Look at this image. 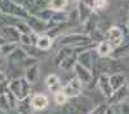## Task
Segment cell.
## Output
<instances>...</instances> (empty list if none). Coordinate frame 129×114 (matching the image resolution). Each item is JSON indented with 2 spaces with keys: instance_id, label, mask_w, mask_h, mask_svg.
<instances>
[{
  "instance_id": "35",
  "label": "cell",
  "mask_w": 129,
  "mask_h": 114,
  "mask_svg": "<svg viewBox=\"0 0 129 114\" xmlns=\"http://www.w3.org/2000/svg\"><path fill=\"white\" fill-rule=\"evenodd\" d=\"M81 3H84L87 7H89L90 9L94 10V7H95V0H80Z\"/></svg>"
},
{
  "instance_id": "2",
  "label": "cell",
  "mask_w": 129,
  "mask_h": 114,
  "mask_svg": "<svg viewBox=\"0 0 129 114\" xmlns=\"http://www.w3.org/2000/svg\"><path fill=\"white\" fill-rule=\"evenodd\" d=\"M0 13L4 16H12L22 19H27L30 17L28 10L23 5L16 4L12 0H0Z\"/></svg>"
},
{
  "instance_id": "11",
  "label": "cell",
  "mask_w": 129,
  "mask_h": 114,
  "mask_svg": "<svg viewBox=\"0 0 129 114\" xmlns=\"http://www.w3.org/2000/svg\"><path fill=\"white\" fill-rule=\"evenodd\" d=\"M74 71H75V78L79 79L84 86H88L89 83H90L92 77H93L90 70H88L87 67L81 66L80 64H76V65H75V67H74Z\"/></svg>"
},
{
  "instance_id": "34",
  "label": "cell",
  "mask_w": 129,
  "mask_h": 114,
  "mask_svg": "<svg viewBox=\"0 0 129 114\" xmlns=\"http://www.w3.org/2000/svg\"><path fill=\"white\" fill-rule=\"evenodd\" d=\"M30 38H31V44H32V45H36L38 41H39L40 35H38V34H35V33H31V34H30Z\"/></svg>"
},
{
  "instance_id": "29",
  "label": "cell",
  "mask_w": 129,
  "mask_h": 114,
  "mask_svg": "<svg viewBox=\"0 0 129 114\" xmlns=\"http://www.w3.org/2000/svg\"><path fill=\"white\" fill-rule=\"evenodd\" d=\"M12 110V108H10L9 105V101H8V97L5 93H3V95H0V111L3 113H8Z\"/></svg>"
},
{
  "instance_id": "13",
  "label": "cell",
  "mask_w": 129,
  "mask_h": 114,
  "mask_svg": "<svg viewBox=\"0 0 129 114\" xmlns=\"http://www.w3.org/2000/svg\"><path fill=\"white\" fill-rule=\"evenodd\" d=\"M44 82H45L47 88L53 93V95H54L56 92H58V91H62V88H63V84L61 83V79H59V77L57 74H49V75H47Z\"/></svg>"
},
{
  "instance_id": "38",
  "label": "cell",
  "mask_w": 129,
  "mask_h": 114,
  "mask_svg": "<svg viewBox=\"0 0 129 114\" xmlns=\"http://www.w3.org/2000/svg\"><path fill=\"white\" fill-rule=\"evenodd\" d=\"M12 2H13V3H16V4H19V5H23L26 0H12Z\"/></svg>"
},
{
  "instance_id": "5",
  "label": "cell",
  "mask_w": 129,
  "mask_h": 114,
  "mask_svg": "<svg viewBox=\"0 0 129 114\" xmlns=\"http://www.w3.org/2000/svg\"><path fill=\"white\" fill-rule=\"evenodd\" d=\"M97 58H98V56L95 53V48H94V51H93V48H89V49H85V51L80 52L78 55V64H80L81 66L93 71Z\"/></svg>"
},
{
  "instance_id": "20",
  "label": "cell",
  "mask_w": 129,
  "mask_h": 114,
  "mask_svg": "<svg viewBox=\"0 0 129 114\" xmlns=\"http://www.w3.org/2000/svg\"><path fill=\"white\" fill-rule=\"evenodd\" d=\"M31 96H28L26 99H22V100L18 101L17 108H16V110H17L18 114H32V113L35 111L34 108H32V105H31Z\"/></svg>"
},
{
  "instance_id": "32",
  "label": "cell",
  "mask_w": 129,
  "mask_h": 114,
  "mask_svg": "<svg viewBox=\"0 0 129 114\" xmlns=\"http://www.w3.org/2000/svg\"><path fill=\"white\" fill-rule=\"evenodd\" d=\"M107 4H109V0H95V7H94V12H101L103 10Z\"/></svg>"
},
{
  "instance_id": "33",
  "label": "cell",
  "mask_w": 129,
  "mask_h": 114,
  "mask_svg": "<svg viewBox=\"0 0 129 114\" xmlns=\"http://www.w3.org/2000/svg\"><path fill=\"white\" fill-rule=\"evenodd\" d=\"M19 45H32L31 44V38H30V34H21V38H19Z\"/></svg>"
},
{
  "instance_id": "7",
  "label": "cell",
  "mask_w": 129,
  "mask_h": 114,
  "mask_svg": "<svg viewBox=\"0 0 129 114\" xmlns=\"http://www.w3.org/2000/svg\"><path fill=\"white\" fill-rule=\"evenodd\" d=\"M83 88H84L83 83L79 79H76V78H72V79H70L66 84L63 86L62 91H63V93L69 99H74V97L76 99V97H79L81 95Z\"/></svg>"
},
{
  "instance_id": "43",
  "label": "cell",
  "mask_w": 129,
  "mask_h": 114,
  "mask_svg": "<svg viewBox=\"0 0 129 114\" xmlns=\"http://www.w3.org/2000/svg\"><path fill=\"white\" fill-rule=\"evenodd\" d=\"M116 114H120V111H119V108H117V111H116Z\"/></svg>"
},
{
  "instance_id": "21",
  "label": "cell",
  "mask_w": 129,
  "mask_h": 114,
  "mask_svg": "<svg viewBox=\"0 0 129 114\" xmlns=\"http://www.w3.org/2000/svg\"><path fill=\"white\" fill-rule=\"evenodd\" d=\"M8 89L12 92L18 100H22V86H21V78H14L12 80H9Z\"/></svg>"
},
{
  "instance_id": "4",
  "label": "cell",
  "mask_w": 129,
  "mask_h": 114,
  "mask_svg": "<svg viewBox=\"0 0 129 114\" xmlns=\"http://www.w3.org/2000/svg\"><path fill=\"white\" fill-rule=\"evenodd\" d=\"M124 39H125V33L123 31V29L120 26H111L109 30H107V34H106V40L115 48L120 47L124 43Z\"/></svg>"
},
{
  "instance_id": "40",
  "label": "cell",
  "mask_w": 129,
  "mask_h": 114,
  "mask_svg": "<svg viewBox=\"0 0 129 114\" xmlns=\"http://www.w3.org/2000/svg\"><path fill=\"white\" fill-rule=\"evenodd\" d=\"M5 43H8V41H7V40L3 38V36H0V47H2L3 44H5Z\"/></svg>"
},
{
  "instance_id": "18",
  "label": "cell",
  "mask_w": 129,
  "mask_h": 114,
  "mask_svg": "<svg viewBox=\"0 0 129 114\" xmlns=\"http://www.w3.org/2000/svg\"><path fill=\"white\" fill-rule=\"evenodd\" d=\"M112 51H114V47L109 43L107 40H103L101 43H98L95 45V53L98 57H102V58H107L112 55Z\"/></svg>"
},
{
  "instance_id": "3",
  "label": "cell",
  "mask_w": 129,
  "mask_h": 114,
  "mask_svg": "<svg viewBox=\"0 0 129 114\" xmlns=\"http://www.w3.org/2000/svg\"><path fill=\"white\" fill-rule=\"evenodd\" d=\"M27 25L30 26L31 31L32 33H35L38 35H44L47 34L48 31L54 26L52 22H45V21H43L40 18H38L36 16H30L27 19H26Z\"/></svg>"
},
{
  "instance_id": "12",
  "label": "cell",
  "mask_w": 129,
  "mask_h": 114,
  "mask_svg": "<svg viewBox=\"0 0 129 114\" xmlns=\"http://www.w3.org/2000/svg\"><path fill=\"white\" fill-rule=\"evenodd\" d=\"M76 13H78V21H79V24L80 25H84L89 19V17L94 13V10L90 9L89 7H87L84 3L79 2L76 4Z\"/></svg>"
},
{
  "instance_id": "36",
  "label": "cell",
  "mask_w": 129,
  "mask_h": 114,
  "mask_svg": "<svg viewBox=\"0 0 129 114\" xmlns=\"http://www.w3.org/2000/svg\"><path fill=\"white\" fill-rule=\"evenodd\" d=\"M116 111H117L116 106H111V105H107L105 114H116Z\"/></svg>"
},
{
  "instance_id": "28",
  "label": "cell",
  "mask_w": 129,
  "mask_h": 114,
  "mask_svg": "<svg viewBox=\"0 0 129 114\" xmlns=\"http://www.w3.org/2000/svg\"><path fill=\"white\" fill-rule=\"evenodd\" d=\"M53 96H54V104H56V105H58V106L66 105L67 101H69V97L63 93V91H58V92H56Z\"/></svg>"
},
{
  "instance_id": "25",
  "label": "cell",
  "mask_w": 129,
  "mask_h": 114,
  "mask_svg": "<svg viewBox=\"0 0 129 114\" xmlns=\"http://www.w3.org/2000/svg\"><path fill=\"white\" fill-rule=\"evenodd\" d=\"M69 4V0H49L48 8L52 9L53 12H62L66 9Z\"/></svg>"
},
{
  "instance_id": "41",
  "label": "cell",
  "mask_w": 129,
  "mask_h": 114,
  "mask_svg": "<svg viewBox=\"0 0 129 114\" xmlns=\"http://www.w3.org/2000/svg\"><path fill=\"white\" fill-rule=\"evenodd\" d=\"M79 2H80V0H69V3H76V4H78Z\"/></svg>"
},
{
  "instance_id": "14",
  "label": "cell",
  "mask_w": 129,
  "mask_h": 114,
  "mask_svg": "<svg viewBox=\"0 0 129 114\" xmlns=\"http://www.w3.org/2000/svg\"><path fill=\"white\" fill-rule=\"evenodd\" d=\"M75 53V47H70V45H63L58 49V52L54 56V64L59 67V65L66 60L67 57H70L71 55Z\"/></svg>"
},
{
  "instance_id": "9",
  "label": "cell",
  "mask_w": 129,
  "mask_h": 114,
  "mask_svg": "<svg viewBox=\"0 0 129 114\" xmlns=\"http://www.w3.org/2000/svg\"><path fill=\"white\" fill-rule=\"evenodd\" d=\"M97 87H98V89L101 91L102 95L106 97V100L114 93V89L110 84V75L109 74H101L100 75L98 82H97Z\"/></svg>"
},
{
  "instance_id": "23",
  "label": "cell",
  "mask_w": 129,
  "mask_h": 114,
  "mask_svg": "<svg viewBox=\"0 0 129 114\" xmlns=\"http://www.w3.org/2000/svg\"><path fill=\"white\" fill-rule=\"evenodd\" d=\"M53 41H54V40H53L49 35H47V34L40 35L36 47H38L40 51H43V52H47V51H49V49L53 47Z\"/></svg>"
},
{
  "instance_id": "26",
  "label": "cell",
  "mask_w": 129,
  "mask_h": 114,
  "mask_svg": "<svg viewBox=\"0 0 129 114\" xmlns=\"http://www.w3.org/2000/svg\"><path fill=\"white\" fill-rule=\"evenodd\" d=\"M18 45L19 44H17V43H5V44H3L2 47H0V56L7 58L8 56H10L18 48Z\"/></svg>"
},
{
  "instance_id": "37",
  "label": "cell",
  "mask_w": 129,
  "mask_h": 114,
  "mask_svg": "<svg viewBox=\"0 0 129 114\" xmlns=\"http://www.w3.org/2000/svg\"><path fill=\"white\" fill-rule=\"evenodd\" d=\"M3 82H7V77H5V74L0 70V83H3Z\"/></svg>"
},
{
  "instance_id": "16",
  "label": "cell",
  "mask_w": 129,
  "mask_h": 114,
  "mask_svg": "<svg viewBox=\"0 0 129 114\" xmlns=\"http://www.w3.org/2000/svg\"><path fill=\"white\" fill-rule=\"evenodd\" d=\"M98 24H100V18H98V14L95 12L89 17V19L83 25V33L87 34V35H90L93 34L94 31L98 29Z\"/></svg>"
},
{
  "instance_id": "17",
  "label": "cell",
  "mask_w": 129,
  "mask_h": 114,
  "mask_svg": "<svg viewBox=\"0 0 129 114\" xmlns=\"http://www.w3.org/2000/svg\"><path fill=\"white\" fill-rule=\"evenodd\" d=\"M109 75H110V84L114 91L119 89L120 87H123L124 84L128 83V78L123 73H112V74H109Z\"/></svg>"
},
{
  "instance_id": "30",
  "label": "cell",
  "mask_w": 129,
  "mask_h": 114,
  "mask_svg": "<svg viewBox=\"0 0 129 114\" xmlns=\"http://www.w3.org/2000/svg\"><path fill=\"white\" fill-rule=\"evenodd\" d=\"M5 95H7V97H8V101H9V105H10V108H12V109H16L17 108V104H18V99L13 95V93L12 92H10L9 89L5 92Z\"/></svg>"
},
{
  "instance_id": "22",
  "label": "cell",
  "mask_w": 129,
  "mask_h": 114,
  "mask_svg": "<svg viewBox=\"0 0 129 114\" xmlns=\"http://www.w3.org/2000/svg\"><path fill=\"white\" fill-rule=\"evenodd\" d=\"M70 13L66 12V10H62V12H54L52 17V21L50 22L53 25H62V24H67L70 22Z\"/></svg>"
},
{
  "instance_id": "39",
  "label": "cell",
  "mask_w": 129,
  "mask_h": 114,
  "mask_svg": "<svg viewBox=\"0 0 129 114\" xmlns=\"http://www.w3.org/2000/svg\"><path fill=\"white\" fill-rule=\"evenodd\" d=\"M5 57H3V56H0V67H2L3 65H5Z\"/></svg>"
},
{
  "instance_id": "8",
  "label": "cell",
  "mask_w": 129,
  "mask_h": 114,
  "mask_svg": "<svg viewBox=\"0 0 129 114\" xmlns=\"http://www.w3.org/2000/svg\"><path fill=\"white\" fill-rule=\"evenodd\" d=\"M0 35H2L8 43H17V44H19L21 33L13 26L0 25Z\"/></svg>"
},
{
  "instance_id": "19",
  "label": "cell",
  "mask_w": 129,
  "mask_h": 114,
  "mask_svg": "<svg viewBox=\"0 0 129 114\" xmlns=\"http://www.w3.org/2000/svg\"><path fill=\"white\" fill-rule=\"evenodd\" d=\"M39 73H40V65H39V62H36V64H32V65L26 67L25 78H26L27 82L31 83V84H34L39 78Z\"/></svg>"
},
{
  "instance_id": "24",
  "label": "cell",
  "mask_w": 129,
  "mask_h": 114,
  "mask_svg": "<svg viewBox=\"0 0 129 114\" xmlns=\"http://www.w3.org/2000/svg\"><path fill=\"white\" fill-rule=\"evenodd\" d=\"M78 64V55L74 53L71 55L70 57H67L66 60H64L62 64L59 65V69L61 70H64V71H69V70H74L75 65Z\"/></svg>"
},
{
  "instance_id": "42",
  "label": "cell",
  "mask_w": 129,
  "mask_h": 114,
  "mask_svg": "<svg viewBox=\"0 0 129 114\" xmlns=\"http://www.w3.org/2000/svg\"><path fill=\"white\" fill-rule=\"evenodd\" d=\"M126 26H128V29H129V13H128V19H126Z\"/></svg>"
},
{
  "instance_id": "1",
  "label": "cell",
  "mask_w": 129,
  "mask_h": 114,
  "mask_svg": "<svg viewBox=\"0 0 129 114\" xmlns=\"http://www.w3.org/2000/svg\"><path fill=\"white\" fill-rule=\"evenodd\" d=\"M59 44H61V47H63V45L85 47V45H90V44H95V43H93L92 38L84 33H69L59 38Z\"/></svg>"
},
{
  "instance_id": "27",
  "label": "cell",
  "mask_w": 129,
  "mask_h": 114,
  "mask_svg": "<svg viewBox=\"0 0 129 114\" xmlns=\"http://www.w3.org/2000/svg\"><path fill=\"white\" fill-rule=\"evenodd\" d=\"M53 14H54V12H53L52 9H49V8H44V9H41L40 12L36 14V17L40 18V19H43V21H45V22H50Z\"/></svg>"
},
{
  "instance_id": "15",
  "label": "cell",
  "mask_w": 129,
  "mask_h": 114,
  "mask_svg": "<svg viewBox=\"0 0 129 114\" xmlns=\"http://www.w3.org/2000/svg\"><path fill=\"white\" fill-rule=\"evenodd\" d=\"M28 57L30 56L27 55V52L23 49V47L22 45H18V48L13 52V53L7 57V60L10 61V62H13V64H25V61Z\"/></svg>"
},
{
  "instance_id": "6",
  "label": "cell",
  "mask_w": 129,
  "mask_h": 114,
  "mask_svg": "<svg viewBox=\"0 0 129 114\" xmlns=\"http://www.w3.org/2000/svg\"><path fill=\"white\" fill-rule=\"evenodd\" d=\"M128 99H129V86L126 83V84H124L119 89L114 91V93L106 100V102H107V105L116 106V105H121V104L126 102Z\"/></svg>"
},
{
  "instance_id": "31",
  "label": "cell",
  "mask_w": 129,
  "mask_h": 114,
  "mask_svg": "<svg viewBox=\"0 0 129 114\" xmlns=\"http://www.w3.org/2000/svg\"><path fill=\"white\" fill-rule=\"evenodd\" d=\"M106 108H107V102H101L100 105H97L95 108H93L88 114H105Z\"/></svg>"
},
{
  "instance_id": "10",
  "label": "cell",
  "mask_w": 129,
  "mask_h": 114,
  "mask_svg": "<svg viewBox=\"0 0 129 114\" xmlns=\"http://www.w3.org/2000/svg\"><path fill=\"white\" fill-rule=\"evenodd\" d=\"M31 105L35 111H41L48 108L49 99L45 93H35L31 96Z\"/></svg>"
}]
</instances>
